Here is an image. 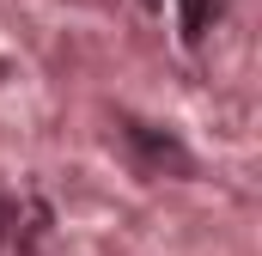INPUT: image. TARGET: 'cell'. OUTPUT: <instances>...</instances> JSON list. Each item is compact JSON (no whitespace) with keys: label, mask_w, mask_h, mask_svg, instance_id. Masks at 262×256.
<instances>
[{"label":"cell","mask_w":262,"mask_h":256,"mask_svg":"<svg viewBox=\"0 0 262 256\" xmlns=\"http://www.w3.org/2000/svg\"><path fill=\"white\" fill-rule=\"evenodd\" d=\"M134 134V146H140V153H146V159H159V165H177V171H183V165H189V159H183V146H177V140H159V134H152V128H128Z\"/></svg>","instance_id":"1"},{"label":"cell","mask_w":262,"mask_h":256,"mask_svg":"<svg viewBox=\"0 0 262 256\" xmlns=\"http://www.w3.org/2000/svg\"><path fill=\"white\" fill-rule=\"evenodd\" d=\"M177 6H183V37L195 43L201 31H207V18H213V0H177Z\"/></svg>","instance_id":"2"},{"label":"cell","mask_w":262,"mask_h":256,"mask_svg":"<svg viewBox=\"0 0 262 256\" xmlns=\"http://www.w3.org/2000/svg\"><path fill=\"white\" fill-rule=\"evenodd\" d=\"M146 6H159V0H146Z\"/></svg>","instance_id":"3"}]
</instances>
